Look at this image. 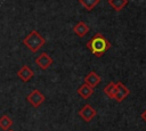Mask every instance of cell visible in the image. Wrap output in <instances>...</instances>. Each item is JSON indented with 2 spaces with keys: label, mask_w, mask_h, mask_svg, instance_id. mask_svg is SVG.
<instances>
[{
  "label": "cell",
  "mask_w": 146,
  "mask_h": 131,
  "mask_svg": "<svg viewBox=\"0 0 146 131\" xmlns=\"http://www.w3.org/2000/svg\"><path fill=\"white\" fill-rule=\"evenodd\" d=\"M92 93H94V88L90 87V85L87 84V83L82 84V85L79 87V89H78V95H79L81 98H83V99H88Z\"/></svg>",
  "instance_id": "obj_9"
},
{
  "label": "cell",
  "mask_w": 146,
  "mask_h": 131,
  "mask_svg": "<svg viewBox=\"0 0 146 131\" xmlns=\"http://www.w3.org/2000/svg\"><path fill=\"white\" fill-rule=\"evenodd\" d=\"M26 100H27L33 107L36 108V107H39L42 103H44L46 97H44L38 89H34V90H32V92H30V93L27 95Z\"/></svg>",
  "instance_id": "obj_4"
},
{
  "label": "cell",
  "mask_w": 146,
  "mask_h": 131,
  "mask_svg": "<svg viewBox=\"0 0 146 131\" xmlns=\"http://www.w3.org/2000/svg\"><path fill=\"white\" fill-rule=\"evenodd\" d=\"M114 91H115V82H110L105 88H104V93L108 98H114Z\"/></svg>",
  "instance_id": "obj_14"
},
{
  "label": "cell",
  "mask_w": 146,
  "mask_h": 131,
  "mask_svg": "<svg viewBox=\"0 0 146 131\" xmlns=\"http://www.w3.org/2000/svg\"><path fill=\"white\" fill-rule=\"evenodd\" d=\"M141 118H143V120L146 122V109H145V110L141 113Z\"/></svg>",
  "instance_id": "obj_15"
},
{
  "label": "cell",
  "mask_w": 146,
  "mask_h": 131,
  "mask_svg": "<svg viewBox=\"0 0 146 131\" xmlns=\"http://www.w3.org/2000/svg\"><path fill=\"white\" fill-rule=\"evenodd\" d=\"M130 93V90L122 83V82H116L115 83V91H114V98L117 103H122Z\"/></svg>",
  "instance_id": "obj_3"
},
{
  "label": "cell",
  "mask_w": 146,
  "mask_h": 131,
  "mask_svg": "<svg viewBox=\"0 0 146 131\" xmlns=\"http://www.w3.org/2000/svg\"><path fill=\"white\" fill-rule=\"evenodd\" d=\"M73 32H74L78 36L82 38V36H84V35L89 32V26H88L84 22H79V23L73 27Z\"/></svg>",
  "instance_id": "obj_10"
},
{
  "label": "cell",
  "mask_w": 146,
  "mask_h": 131,
  "mask_svg": "<svg viewBox=\"0 0 146 131\" xmlns=\"http://www.w3.org/2000/svg\"><path fill=\"white\" fill-rule=\"evenodd\" d=\"M100 81H102L100 76H99L95 71L89 72V73L86 75V77H84V83L89 84V85L92 87V88H95L96 85H98Z\"/></svg>",
  "instance_id": "obj_8"
},
{
  "label": "cell",
  "mask_w": 146,
  "mask_h": 131,
  "mask_svg": "<svg viewBox=\"0 0 146 131\" xmlns=\"http://www.w3.org/2000/svg\"><path fill=\"white\" fill-rule=\"evenodd\" d=\"M52 62H54L52 58L47 52H42V54H40V56H38L35 58V63L41 69H47L48 67H50Z\"/></svg>",
  "instance_id": "obj_6"
},
{
  "label": "cell",
  "mask_w": 146,
  "mask_h": 131,
  "mask_svg": "<svg viewBox=\"0 0 146 131\" xmlns=\"http://www.w3.org/2000/svg\"><path fill=\"white\" fill-rule=\"evenodd\" d=\"M79 2H80L87 10H91V9H94V8L99 3V0H79Z\"/></svg>",
  "instance_id": "obj_13"
},
{
  "label": "cell",
  "mask_w": 146,
  "mask_h": 131,
  "mask_svg": "<svg viewBox=\"0 0 146 131\" xmlns=\"http://www.w3.org/2000/svg\"><path fill=\"white\" fill-rule=\"evenodd\" d=\"M108 5L116 11L122 10L127 5H128V0H108Z\"/></svg>",
  "instance_id": "obj_12"
},
{
  "label": "cell",
  "mask_w": 146,
  "mask_h": 131,
  "mask_svg": "<svg viewBox=\"0 0 146 131\" xmlns=\"http://www.w3.org/2000/svg\"><path fill=\"white\" fill-rule=\"evenodd\" d=\"M34 75V72L27 66V65H24L18 72H17V76L18 79H21L23 82H29Z\"/></svg>",
  "instance_id": "obj_7"
},
{
  "label": "cell",
  "mask_w": 146,
  "mask_h": 131,
  "mask_svg": "<svg viewBox=\"0 0 146 131\" xmlns=\"http://www.w3.org/2000/svg\"><path fill=\"white\" fill-rule=\"evenodd\" d=\"M7 131H13V130H10V129H9V130H7Z\"/></svg>",
  "instance_id": "obj_16"
},
{
  "label": "cell",
  "mask_w": 146,
  "mask_h": 131,
  "mask_svg": "<svg viewBox=\"0 0 146 131\" xmlns=\"http://www.w3.org/2000/svg\"><path fill=\"white\" fill-rule=\"evenodd\" d=\"M44 43H46L44 38L35 30L30 32L23 40V44H25V47L30 49L32 52H36L40 48L44 46Z\"/></svg>",
  "instance_id": "obj_2"
},
{
  "label": "cell",
  "mask_w": 146,
  "mask_h": 131,
  "mask_svg": "<svg viewBox=\"0 0 146 131\" xmlns=\"http://www.w3.org/2000/svg\"><path fill=\"white\" fill-rule=\"evenodd\" d=\"M96 114H97V110H96L91 105H89V104H86V105L79 110V116H80L83 121H86V122H90V121L96 116Z\"/></svg>",
  "instance_id": "obj_5"
},
{
  "label": "cell",
  "mask_w": 146,
  "mask_h": 131,
  "mask_svg": "<svg viewBox=\"0 0 146 131\" xmlns=\"http://www.w3.org/2000/svg\"><path fill=\"white\" fill-rule=\"evenodd\" d=\"M13 125V120L8 115H2L0 116V129L3 131H7L11 128Z\"/></svg>",
  "instance_id": "obj_11"
},
{
  "label": "cell",
  "mask_w": 146,
  "mask_h": 131,
  "mask_svg": "<svg viewBox=\"0 0 146 131\" xmlns=\"http://www.w3.org/2000/svg\"><path fill=\"white\" fill-rule=\"evenodd\" d=\"M111 47L110 41L103 35V34H96L94 35L88 42H87V48L96 56L100 57L103 56Z\"/></svg>",
  "instance_id": "obj_1"
}]
</instances>
